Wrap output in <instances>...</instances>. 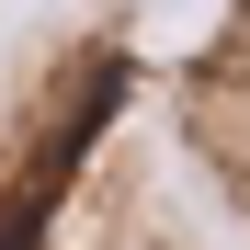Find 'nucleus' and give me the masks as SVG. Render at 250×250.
<instances>
[{
    "label": "nucleus",
    "instance_id": "obj_1",
    "mask_svg": "<svg viewBox=\"0 0 250 250\" xmlns=\"http://www.w3.org/2000/svg\"><path fill=\"white\" fill-rule=\"evenodd\" d=\"M137 23H46L0 57V250H205L159 182Z\"/></svg>",
    "mask_w": 250,
    "mask_h": 250
},
{
    "label": "nucleus",
    "instance_id": "obj_2",
    "mask_svg": "<svg viewBox=\"0 0 250 250\" xmlns=\"http://www.w3.org/2000/svg\"><path fill=\"white\" fill-rule=\"evenodd\" d=\"M159 114H171V148L193 159V182L250 228V12H216V23L171 57Z\"/></svg>",
    "mask_w": 250,
    "mask_h": 250
}]
</instances>
